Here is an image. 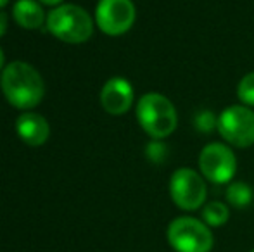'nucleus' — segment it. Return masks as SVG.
<instances>
[{"mask_svg":"<svg viewBox=\"0 0 254 252\" xmlns=\"http://www.w3.org/2000/svg\"><path fill=\"white\" fill-rule=\"evenodd\" d=\"M0 87L7 102L16 109H33L45 95V85L40 73L31 64L14 61L3 67Z\"/></svg>","mask_w":254,"mask_h":252,"instance_id":"nucleus-1","label":"nucleus"},{"mask_svg":"<svg viewBox=\"0 0 254 252\" xmlns=\"http://www.w3.org/2000/svg\"><path fill=\"white\" fill-rule=\"evenodd\" d=\"M137 119L142 130L152 140H164L178 125V114L173 102L163 94L147 92L137 102Z\"/></svg>","mask_w":254,"mask_h":252,"instance_id":"nucleus-2","label":"nucleus"},{"mask_svg":"<svg viewBox=\"0 0 254 252\" xmlns=\"http://www.w3.org/2000/svg\"><path fill=\"white\" fill-rule=\"evenodd\" d=\"M47 28L56 38L66 44H85L94 33L90 14L74 3H61L47 16Z\"/></svg>","mask_w":254,"mask_h":252,"instance_id":"nucleus-3","label":"nucleus"},{"mask_svg":"<svg viewBox=\"0 0 254 252\" xmlns=\"http://www.w3.org/2000/svg\"><path fill=\"white\" fill-rule=\"evenodd\" d=\"M166 239L175 252H211L214 237L211 228L194 216H178L168 225Z\"/></svg>","mask_w":254,"mask_h":252,"instance_id":"nucleus-4","label":"nucleus"},{"mask_svg":"<svg viewBox=\"0 0 254 252\" xmlns=\"http://www.w3.org/2000/svg\"><path fill=\"white\" fill-rule=\"evenodd\" d=\"M218 133L232 147L248 149L254 144V111L244 104L225 107L218 114Z\"/></svg>","mask_w":254,"mask_h":252,"instance_id":"nucleus-5","label":"nucleus"},{"mask_svg":"<svg viewBox=\"0 0 254 252\" xmlns=\"http://www.w3.org/2000/svg\"><path fill=\"white\" fill-rule=\"evenodd\" d=\"M170 197L182 211H197L206 204V178L192 168H178L170 178Z\"/></svg>","mask_w":254,"mask_h":252,"instance_id":"nucleus-6","label":"nucleus"},{"mask_svg":"<svg viewBox=\"0 0 254 252\" xmlns=\"http://www.w3.org/2000/svg\"><path fill=\"white\" fill-rule=\"evenodd\" d=\"M199 171L207 182L225 185L234 182L237 173V157L230 145L211 142L204 145L199 154Z\"/></svg>","mask_w":254,"mask_h":252,"instance_id":"nucleus-7","label":"nucleus"},{"mask_svg":"<svg viewBox=\"0 0 254 252\" xmlns=\"http://www.w3.org/2000/svg\"><path fill=\"white\" fill-rule=\"evenodd\" d=\"M137 10L131 0H99L95 9V23L102 33L120 37L131 30Z\"/></svg>","mask_w":254,"mask_h":252,"instance_id":"nucleus-8","label":"nucleus"},{"mask_svg":"<svg viewBox=\"0 0 254 252\" xmlns=\"http://www.w3.org/2000/svg\"><path fill=\"white\" fill-rule=\"evenodd\" d=\"M133 97V87L130 81L127 78L114 76L104 83L101 90V105L109 114L121 116L131 109Z\"/></svg>","mask_w":254,"mask_h":252,"instance_id":"nucleus-9","label":"nucleus"},{"mask_svg":"<svg viewBox=\"0 0 254 252\" xmlns=\"http://www.w3.org/2000/svg\"><path fill=\"white\" fill-rule=\"evenodd\" d=\"M16 133L26 145L38 147V145H44L49 140L51 126H49V121L42 114L26 111L17 118Z\"/></svg>","mask_w":254,"mask_h":252,"instance_id":"nucleus-10","label":"nucleus"},{"mask_svg":"<svg viewBox=\"0 0 254 252\" xmlns=\"http://www.w3.org/2000/svg\"><path fill=\"white\" fill-rule=\"evenodd\" d=\"M12 17L21 28L37 30L47 21L42 5L37 0H17L12 7Z\"/></svg>","mask_w":254,"mask_h":252,"instance_id":"nucleus-11","label":"nucleus"},{"mask_svg":"<svg viewBox=\"0 0 254 252\" xmlns=\"http://www.w3.org/2000/svg\"><path fill=\"white\" fill-rule=\"evenodd\" d=\"M201 218L209 228H220V226L227 225L228 218H230V209L221 201L206 202V204L202 205Z\"/></svg>","mask_w":254,"mask_h":252,"instance_id":"nucleus-12","label":"nucleus"},{"mask_svg":"<svg viewBox=\"0 0 254 252\" xmlns=\"http://www.w3.org/2000/svg\"><path fill=\"white\" fill-rule=\"evenodd\" d=\"M225 199L227 204L235 209H244L248 207L254 199V190L246 182H230L225 192Z\"/></svg>","mask_w":254,"mask_h":252,"instance_id":"nucleus-13","label":"nucleus"},{"mask_svg":"<svg viewBox=\"0 0 254 252\" xmlns=\"http://www.w3.org/2000/svg\"><path fill=\"white\" fill-rule=\"evenodd\" d=\"M237 97L248 107H254V71L248 73L237 85Z\"/></svg>","mask_w":254,"mask_h":252,"instance_id":"nucleus-14","label":"nucleus"},{"mask_svg":"<svg viewBox=\"0 0 254 252\" xmlns=\"http://www.w3.org/2000/svg\"><path fill=\"white\" fill-rule=\"evenodd\" d=\"M194 128L204 135L211 133V131L218 128V116L209 109H201L194 116Z\"/></svg>","mask_w":254,"mask_h":252,"instance_id":"nucleus-15","label":"nucleus"},{"mask_svg":"<svg viewBox=\"0 0 254 252\" xmlns=\"http://www.w3.org/2000/svg\"><path fill=\"white\" fill-rule=\"evenodd\" d=\"M145 155L154 164H161L168 157V147L163 140H151L145 147Z\"/></svg>","mask_w":254,"mask_h":252,"instance_id":"nucleus-16","label":"nucleus"},{"mask_svg":"<svg viewBox=\"0 0 254 252\" xmlns=\"http://www.w3.org/2000/svg\"><path fill=\"white\" fill-rule=\"evenodd\" d=\"M7 21H9V17H7L5 12H0V37H3L7 31Z\"/></svg>","mask_w":254,"mask_h":252,"instance_id":"nucleus-17","label":"nucleus"},{"mask_svg":"<svg viewBox=\"0 0 254 252\" xmlns=\"http://www.w3.org/2000/svg\"><path fill=\"white\" fill-rule=\"evenodd\" d=\"M42 3H45V5H54V7H57V5H61V2L63 0H40Z\"/></svg>","mask_w":254,"mask_h":252,"instance_id":"nucleus-18","label":"nucleus"},{"mask_svg":"<svg viewBox=\"0 0 254 252\" xmlns=\"http://www.w3.org/2000/svg\"><path fill=\"white\" fill-rule=\"evenodd\" d=\"M3 67V52H2V49H0V69Z\"/></svg>","mask_w":254,"mask_h":252,"instance_id":"nucleus-19","label":"nucleus"},{"mask_svg":"<svg viewBox=\"0 0 254 252\" xmlns=\"http://www.w3.org/2000/svg\"><path fill=\"white\" fill-rule=\"evenodd\" d=\"M9 3V0H0V9H2L3 5H7Z\"/></svg>","mask_w":254,"mask_h":252,"instance_id":"nucleus-20","label":"nucleus"},{"mask_svg":"<svg viewBox=\"0 0 254 252\" xmlns=\"http://www.w3.org/2000/svg\"><path fill=\"white\" fill-rule=\"evenodd\" d=\"M249 252H254V249H251V251H249Z\"/></svg>","mask_w":254,"mask_h":252,"instance_id":"nucleus-21","label":"nucleus"}]
</instances>
